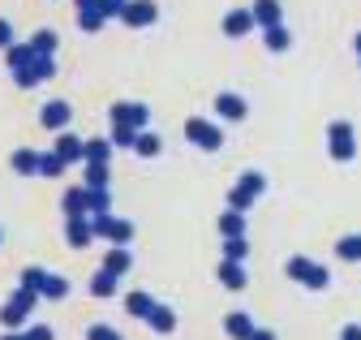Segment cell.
I'll list each match as a JSON object with an SVG mask.
<instances>
[{"label": "cell", "mask_w": 361, "mask_h": 340, "mask_svg": "<svg viewBox=\"0 0 361 340\" xmlns=\"http://www.w3.org/2000/svg\"><path fill=\"white\" fill-rule=\"evenodd\" d=\"M95 5H99V13H104V18H121L129 0H95Z\"/></svg>", "instance_id": "34"}, {"label": "cell", "mask_w": 361, "mask_h": 340, "mask_svg": "<svg viewBox=\"0 0 361 340\" xmlns=\"http://www.w3.org/2000/svg\"><path fill=\"white\" fill-rule=\"evenodd\" d=\"M250 340H276V332H267V327H254V336Z\"/></svg>", "instance_id": "37"}, {"label": "cell", "mask_w": 361, "mask_h": 340, "mask_svg": "<svg viewBox=\"0 0 361 340\" xmlns=\"http://www.w3.org/2000/svg\"><path fill=\"white\" fill-rule=\"evenodd\" d=\"M336 254H340V263H361V237H340Z\"/></svg>", "instance_id": "23"}, {"label": "cell", "mask_w": 361, "mask_h": 340, "mask_svg": "<svg viewBox=\"0 0 361 340\" xmlns=\"http://www.w3.org/2000/svg\"><path fill=\"white\" fill-rule=\"evenodd\" d=\"M56 155H61L65 164H73V159H86V142H82V138H73V134H61V142H56Z\"/></svg>", "instance_id": "16"}, {"label": "cell", "mask_w": 361, "mask_h": 340, "mask_svg": "<svg viewBox=\"0 0 361 340\" xmlns=\"http://www.w3.org/2000/svg\"><path fill=\"white\" fill-rule=\"evenodd\" d=\"M129 263H133V259H129V250H125V245H116V250H108L104 272H112V276H125V272H129Z\"/></svg>", "instance_id": "19"}, {"label": "cell", "mask_w": 361, "mask_h": 340, "mask_svg": "<svg viewBox=\"0 0 361 340\" xmlns=\"http://www.w3.org/2000/svg\"><path fill=\"white\" fill-rule=\"evenodd\" d=\"M254 22L267 30V26H280V0H254Z\"/></svg>", "instance_id": "12"}, {"label": "cell", "mask_w": 361, "mask_h": 340, "mask_svg": "<svg viewBox=\"0 0 361 340\" xmlns=\"http://www.w3.org/2000/svg\"><path fill=\"white\" fill-rule=\"evenodd\" d=\"M224 332H228L233 340H250V336H254V319H250L245 310H233L228 319H224Z\"/></svg>", "instance_id": "11"}, {"label": "cell", "mask_w": 361, "mask_h": 340, "mask_svg": "<svg viewBox=\"0 0 361 340\" xmlns=\"http://www.w3.org/2000/svg\"><path fill=\"white\" fill-rule=\"evenodd\" d=\"M327 155L336 164H348L357 155V130H353V121H331L327 125Z\"/></svg>", "instance_id": "1"}, {"label": "cell", "mask_w": 361, "mask_h": 340, "mask_svg": "<svg viewBox=\"0 0 361 340\" xmlns=\"http://www.w3.org/2000/svg\"><path fill=\"white\" fill-rule=\"evenodd\" d=\"M340 340H361V323H348V327L340 332Z\"/></svg>", "instance_id": "35"}, {"label": "cell", "mask_w": 361, "mask_h": 340, "mask_svg": "<svg viewBox=\"0 0 361 340\" xmlns=\"http://www.w3.org/2000/svg\"><path fill=\"white\" fill-rule=\"evenodd\" d=\"M9 39H13V35H9V26H5V22H0V44H9Z\"/></svg>", "instance_id": "38"}, {"label": "cell", "mask_w": 361, "mask_h": 340, "mask_svg": "<svg viewBox=\"0 0 361 340\" xmlns=\"http://www.w3.org/2000/svg\"><path fill=\"white\" fill-rule=\"evenodd\" d=\"M284 272H288V276H293L297 284H305V289H327V284H331V272H327L323 263L305 259V254H293Z\"/></svg>", "instance_id": "2"}, {"label": "cell", "mask_w": 361, "mask_h": 340, "mask_svg": "<svg viewBox=\"0 0 361 340\" xmlns=\"http://www.w3.org/2000/svg\"><path fill=\"white\" fill-rule=\"evenodd\" d=\"M5 340H26V336H5Z\"/></svg>", "instance_id": "40"}, {"label": "cell", "mask_w": 361, "mask_h": 340, "mask_svg": "<svg viewBox=\"0 0 361 340\" xmlns=\"http://www.w3.org/2000/svg\"><path fill=\"white\" fill-rule=\"evenodd\" d=\"M30 306H35V289H22L18 297H9V302H5V315H0V319H5L9 327H13V323H26Z\"/></svg>", "instance_id": "6"}, {"label": "cell", "mask_w": 361, "mask_h": 340, "mask_svg": "<svg viewBox=\"0 0 361 340\" xmlns=\"http://www.w3.org/2000/svg\"><path fill=\"white\" fill-rule=\"evenodd\" d=\"M219 233L224 237H245V211H224V216H219Z\"/></svg>", "instance_id": "17"}, {"label": "cell", "mask_w": 361, "mask_h": 340, "mask_svg": "<svg viewBox=\"0 0 361 340\" xmlns=\"http://www.w3.org/2000/svg\"><path fill=\"white\" fill-rule=\"evenodd\" d=\"M185 138H190L194 147H202V151H219V147H224L219 125H211V121H202V116H190V121H185Z\"/></svg>", "instance_id": "3"}, {"label": "cell", "mask_w": 361, "mask_h": 340, "mask_svg": "<svg viewBox=\"0 0 361 340\" xmlns=\"http://www.w3.org/2000/svg\"><path fill=\"white\" fill-rule=\"evenodd\" d=\"M258 22H254V13L250 9H233L228 18H224V35H228V39H241V35H250Z\"/></svg>", "instance_id": "10"}, {"label": "cell", "mask_w": 361, "mask_h": 340, "mask_svg": "<svg viewBox=\"0 0 361 340\" xmlns=\"http://www.w3.org/2000/svg\"><path fill=\"white\" fill-rule=\"evenodd\" d=\"M112 125H129V130H147V108L142 104H116L112 108Z\"/></svg>", "instance_id": "7"}, {"label": "cell", "mask_w": 361, "mask_h": 340, "mask_svg": "<svg viewBox=\"0 0 361 340\" xmlns=\"http://www.w3.org/2000/svg\"><path fill=\"white\" fill-rule=\"evenodd\" d=\"M108 155H112V142H104V138L86 142V164H108Z\"/></svg>", "instance_id": "27"}, {"label": "cell", "mask_w": 361, "mask_h": 340, "mask_svg": "<svg viewBox=\"0 0 361 340\" xmlns=\"http://www.w3.org/2000/svg\"><path fill=\"white\" fill-rule=\"evenodd\" d=\"M353 44H357V61H361V30H357V39H353Z\"/></svg>", "instance_id": "39"}, {"label": "cell", "mask_w": 361, "mask_h": 340, "mask_svg": "<svg viewBox=\"0 0 361 340\" xmlns=\"http://www.w3.org/2000/svg\"><path fill=\"white\" fill-rule=\"evenodd\" d=\"M90 237H95L90 220H82V216H69V245H86Z\"/></svg>", "instance_id": "21"}, {"label": "cell", "mask_w": 361, "mask_h": 340, "mask_svg": "<svg viewBox=\"0 0 361 340\" xmlns=\"http://www.w3.org/2000/svg\"><path fill=\"white\" fill-rule=\"evenodd\" d=\"M125 310H129L133 319H147V315L155 310V297H151V293H129V297H125Z\"/></svg>", "instance_id": "18"}, {"label": "cell", "mask_w": 361, "mask_h": 340, "mask_svg": "<svg viewBox=\"0 0 361 340\" xmlns=\"http://www.w3.org/2000/svg\"><path fill=\"white\" fill-rule=\"evenodd\" d=\"M90 229H95L99 237H108L112 245H125V241L133 237V224H129V220H116V216H108V211H104V216H95V220H90Z\"/></svg>", "instance_id": "5"}, {"label": "cell", "mask_w": 361, "mask_h": 340, "mask_svg": "<svg viewBox=\"0 0 361 340\" xmlns=\"http://www.w3.org/2000/svg\"><path fill=\"white\" fill-rule=\"evenodd\" d=\"M147 323H151V327H155V332H159V336H168V332H172V327H176V315H172V310H168V306H155V310H151V315H147Z\"/></svg>", "instance_id": "22"}, {"label": "cell", "mask_w": 361, "mask_h": 340, "mask_svg": "<svg viewBox=\"0 0 361 340\" xmlns=\"http://www.w3.org/2000/svg\"><path fill=\"white\" fill-rule=\"evenodd\" d=\"M116 280H121V276H112V272H95L90 293H95V297H112V293H116Z\"/></svg>", "instance_id": "24"}, {"label": "cell", "mask_w": 361, "mask_h": 340, "mask_svg": "<svg viewBox=\"0 0 361 340\" xmlns=\"http://www.w3.org/2000/svg\"><path fill=\"white\" fill-rule=\"evenodd\" d=\"M215 112L224 116V121H245V99L237 95V91H224V95H215Z\"/></svg>", "instance_id": "9"}, {"label": "cell", "mask_w": 361, "mask_h": 340, "mask_svg": "<svg viewBox=\"0 0 361 340\" xmlns=\"http://www.w3.org/2000/svg\"><path fill=\"white\" fill-rule=\"evenodd\" d=\"M133 138H138V130H129V125H116L112 130V147H133Z\"/></svg>", "instance_id": "32"}, {"label": "cell", "mask_w": 361, "mask_h": 340, "mask_svg": "<svg viewBox=\"0 0 361 340\" xmlns=\"http://www.w3.org/2000/svg\"><path fill=\"white\" fill-rule=\"evenodd\" d=\"M155 0H129L125 5V13H121V22H129V26H151L155 22Z\"/></svg>", "instance_id": "8"}, {"label": "cell", "mask_w": 361, "mask_h": 340, "mask_svg": "<svg viewBox=\"0 0 361 340\" xmlns=\"http://www.w3.org/2000/svg\"><path fill=\"white\" fill-rule=\"evenodd\" d=\"M86 340H121V332H116V327H108V323H95V327L86 332Z\"/></svg>", "instance_id": "33"}, {"label": "cell", "mask_w": 361, "mask_h": 340, "mask_svg": "<svg viewBox=\"0 0 361 340\" xmlns=\"http://www.w3.org/2000/svg\"><path fill=\"white\" fill-rule=\"evenodd\" d=\"M26 340H52V327H35V332H26Z\"/></svg>", "instance_id": "36"}, {"label": "cell", "mask_w": 361, "mask_h": 340, "mask_svg": "<svg viewBox=\"0 0 361 340\" xmlns=\"http://www.w3.org/2000/svg\"><path fill=\"white\" fill-rule=\"evenodd\" d=\"M39 173L43 177H61L65 173V159L61 155H39Z\"/></svg>", "instance_id": "30"}, {"label": "cell", "mask_w": 361, "mask_h": 340, "mask_svg": "<svg viewBox=\"0 0 361 340\" xmlns=\"http://www.w3.org/2000/svg\"><path fill=\"white\" fill-rule=\"evenodd\" d=\"M65 211H69V216H86V211H90V190L82 186V190H69L65 194Z\"/></svg>", "instance_id": "20"}, {"label": "cell", "mask_w": 361, "mask_h": 340, "mask_svg": "<svg viewBox=\"0 0 361 340\" xmlns=\"http://www.w3.org/2000/svg\"><path fill=\"white\" fill-rule=\"evenodd\" d=\"M86 190H108V164H86Z\"/></svg>", "instance_id": "25"}, {"label": "cell", "mask_w": 361, "mask_h": 340, "mask_svg": "<svg viewBox=\"0 0 361 340\" xmlns=\"http://www.w3.org/2000/svg\"><path fill=\"white\" fill-rule=\"evenodd\" d=\"M245 254H250V245H245V237H224V259H245Z\"/></svg>", "instance_id": "29"}, {"label": "cell", "mask_w": 361, "mask_h": 340, "mask_svg": "<svg viewBox=\"0 0 361 340\" xmlns=\"http://www.w3.org/2000/svg\"><path fill=\"white\" fill-rule=\"evenodd\" d=\"M262 44H267V52H288L293 48V35L284 26H267L262 30Z\"/></svg>", "instance_id": "15"}, {"label": "cell", "mask_w": 361, "mask_h": 340, "mask_svg": "<svg viewBox=\"0 0 361 340\" xmlns=\"http://www.w3.org/2000/svg\"><path fill=\"white\" fill-rule=\"evenodd\" d=\"M219 284L224 289H245V267L237 259H224L219 263Z\"/></svg>", "instance_id": "13"}, {"label": "cell", "mask_w": 361, "mask_h": 340, "mask_svg": "<svg viewBox=\"0 0 361 340\" xmlns=\"http://www.w3.org/2000/svg\"><path fill=\"white\" fill-rule=\"evenodd\" d=\"M13 168H18V173H39V155L35 151H18L13 155Z\"/></svg>", "instance_id": "31"}, {"label": "cell", "mask_w": 361, "mask_h": 340, "mask_svg": "<svg viewBox=\"0 0 361 340\" xmlns=\"http://www.w3.org/2000/svg\"><path fill=\"white\" fill-rule=\"evenodd\" d=\"M43 125H48V130H65V125H69V104L52 99L48 108H43Z\"/></svg>", "instance_id": "14"}, {"label": "cell", "mask_w": 361, "mask_h": 340, "mask_svg": "<svg viewBox=\"0 0 361 340\" xmlns=\"http://www.w3.org/2000/svg\"><path fill=\"white\" fill-rule=\"evenodd\" d=\"M159 147H164V142H159L155 134H147V130H142L138 138H133V151H138L142 159H151V155H159Z\"/></svg>", "instance_id": "26"}, {"label": "cell", "mask_w": 361, "mask_h": 340, "mask_svg": "<svg viewBox=\"0 0 361 340\" xmlns=\"http://www.w3.org/2000/svg\"><path fill=\"white\" fill-rule=\"evenodd\" d=\"M39 293H43V297H65V293H69V280H61V276H43Z\"/></svg>", "instance_id": "28"}, {"label": "cell", "mask_w": 361, "mask_h": 340, "mask_svg": "<svg viewBox=\"0 0 361 340\" xmlns=\"http://www.w3.org/2000/svg\"><path fill=\"white\" fill-rule=\"evenodd\" d=\"M262 190H267V177H262V173H245V177L233 186V194H228V207H233V211H250V202H254Z\"/></svg>", "instance_id": "4"}]
</instances>
